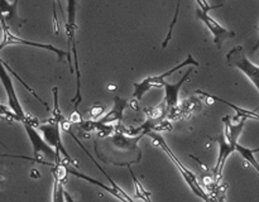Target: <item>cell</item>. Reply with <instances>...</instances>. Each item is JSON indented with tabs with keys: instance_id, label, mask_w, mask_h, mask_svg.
<instances>
[{
	"instance_id": "6da1fadb",
	"label": "cell",
	"mask_w": 259,
	"mask_h": 202,
	"mask_svg": "<svg viewBox=\"0 0 259 202\" xmlns=\"http://www.w3.org/2000/svg\"><path fill=\"white\" fill-rule=\"evenodd\" d=\"M119 128L120 125L116 126L115 133L104 138V148L110 153L109 156L116 157L113 164L131 167V164L138 163L142 159V150L139 149L138 143L147 134L129 135Z\"/></svg>"
},
{
	"instance_id": "7a4b0ae2",
	"label": "cell",
	"mask_w": 259,
	"mask_h": 202,
	"mask_svg": "<svg viewBox=\"0 0 259 202\" xmlns=\"http://www.w3.org/2000/svg\"><path fill=\"white\" fill-rule=\"evenodd\" d=\"M77 0H67V15L65 22V32L67 37V48H68V66H70L71 73L76 75V92L71 101L73 104V111H78V105L82 101L81 97V72L80 63H78L77 43H76V32H77Z\"/></svg>"
},
{
	"instance_id": "3957f363",
	"label": "cell",
	"mask_w": 259,
	"mask_h": 202,
	"mask_svg": "<svg viewBox=\"0 0 259 202\" xmlns=\"http://www.w3.org/2000/svg\"><path fill=\"white\" fill-rule=\"evenodd\" d=\"M148 135L151 136V139L153 140L154 145H158L159 148H161L162 150L166 153V156L168 157L169 161L174 163V166L176 167L177 169H179V172L181 173L182 178L185 179V182H186L187 186L190 187V189L194 192V194H196L199 198L204 199L205 202H209L210 201V194L207 193V192L205 191L204 188H202V186L200 184L199 179H197V177L195 176V173H192V172L190 171V169L187 168V167L185 166V164L182 163L181 161H180L179 157H177L176 154L172 152V149L169 148V145L167 144V141L164 140L163 136H162L161 134L156 133V131H152V133H149Z\"/></svg>"
},
{
	"instance_id": "277c9868",
	"label": "cell",
	"mask_w": 259,
	"mask_h": 202,
	"mask_svg": "<svg viewBox=\"0 0 259 202\" xmlns=\"http://www.w3.org/2000/svg\"><path fill=\"white\" fill-rule=\"evenodd\" d=\"M67 133H68V134H71V135L73 136V139H75V140H76V143H77L78 145L81 146V149H82V150L85 152L86 154H88V156H89V158H90L91 161L94 162V164H95V166L98 167L99 169H100V172H101V173H104V176H105L106 178H108V181H109V183H110V186H106V184H104L103 182L98 181V179H95V178H91V177H89L88 174L82 173V172H78V171H76V169L71 168L70 166L67 167L68 174H71V176H75V177H77V178H80V179H83V181L89 182V183L94 184V186H98V187H100V188H103L104 191H106V192H108V193H110L111 196H114V197H115V198H118L119 201H120V202H136V201H134L133 198H132L131 196H129L128 193H126L125 191H124L123 188H121L120 186H119L118 183H116L115 181H114L113 178H111L110 176H109L108 173H106L105 171H104L103 168H101V167H100V164H99L98 162L95 161V158H93V157H91V154L89 153V150H88V149H86L85 146H83L82 144H81V141L78 140V138H77V136H75V135H73V133H72V131H71V130H70V131H67Z\"/></svg>"
},
{
	"instance_id": "5b68a950",
	"label": "cell",
	"mask_w": 259,
	"mask_h": 202,
	"mask_svg": "<svg viewBox=\"0 0 259 202\" xmlns=\"http://www.w3.org/2000/svg\"><path fill=\"white\" fill-rule=\"evenodd\" d=\"M187 66H194V67H199L200 66V63L197 62L194 57H192L191 53H189V55H187L186 60H184L181 63H179V65L175 66V67L167 70L166 72L161 73V75H157V76H148V77H146L144 80H142L141 82L134 83L133 85L134 91H133V96H132V98L139 103V101L144 97V95H146L148 91H151L152 88L163 87L167 77L172 76L175 72H177V71L181 70V68L187 67Z\"/></svg>"
},
{
	"instance_id": "8992f818",
	"label": "cell",
	"mask_w": 259,
	"mask_h": 202,
	"mask_svg": "<svg viewBox=\"0 0 259 202\" xmlns=\"http://www.w3.org/2000/svg\"><path fill=\"white\" fill-rule=\"evenodd\" d=\"M23 125H24V130L25 133H27L28 138H29L30 144H32L33 156H34L35 162L47 164L43 161V159H46V161H50V163L52 164L53 167L56 162L63 159V157L60 156V154L47 143L45 136L42 135V133H40L35 126L29 125V124H23Z\"/></svg>"
},
{
	"instance_id": "52a82bcc",
	"label": "cell",
	"mask_w": 259,
	"mask_h": 202,
	"mask_svg": "<svg viewBox=\"0 0 259 202\" xmlns=\"http://www.w3.org/2000/svg\"><path fill=\"white\" fill-rule=\"evenodd\" d=\"M228 65L232 67L238 68L243 75L248 77V80L254 85L259 92V66L254 65L249 58L247 57L243 45H237L230 49L227 55ZM257 109H259V106Z\"/></svg>"
},
{
	"instance_id": "ba28073f",
	"label": "cell",
	"mask_w": 259,
	"mask_h": 202,
	"mask_svg": "<svg viewBox=\"0 0 259 202\" xmlns=\"http://www.w3.org/2000/svg\"><path fill=\"white\" fill-rule=\"evenodd\" d=\"M39 130L42 133V135L45 136V139L47 140V143L57 152L60 156L63 157L67 164H72V166L77 167V162L67 153L65 145L62 143V138H61V131H62V125H61L58 121H56L55 119H48L45 123L39 124Z\"/></svg>"
},
{
	"instance_id": "9c48e42d",
	"label": "cell",
	"mask_w": 259,
	"mask_h": 202,
	"mask_svg": "<svg viewBox=\"0 0 259 202\" xmlns=\"http://www.w3.org/2000/svg\"><path fill=\"white\" fill-rule=\"evenodd\" d=\"M2 29H3V38H2V43H0V49H4L5 47L8 45H14V44H22V45H29V47H34L38 48V49H45L48 50V52H53L57 55L58 61L62 60L63 57L68 58V52L66 50L60 49V48L55 47L52 44H48V43H38V42H33V40H27L20 38L19 35L14 34V33L10 30V28L5 24V22L2 20Z\"/></svg>"
},
{
	"instance_id": "30bf717a",
	"label": "cell",
	"mask_w": 259,
	"mask_h": 202,
	"mask_svg": "<svg viewBox=\"0 0 259 202\" xmlns=\"http://www.w3.org/2000/svg\"><path fill=\"white\" fill-rule=\"evenodd\" d=\"M196 18L199 20H201L205 25H206L207 29L210 30V33L212 34V38H214V43L218 48H222L223 44H224L225 40L230 39V38L235 37V32L233 30L227 29L225 27H223L218 20H215L214 18L210 17L209 12L206 10H202L200 8L196 9Z\"/></svg>"
},
{
	"instance_id": "8fae6325",
	"label": "cell",
	"mask_w": 259,
	"mask_h": 202,
	"mask_svg": "<svg viewBox=\"0 0 259 202\" xmlns=\"http://www.w3.org/2000/svg\"><path fill=\"white\" fill-rule=\"evenodd\" d=\"M2 82L5 88V92H7L8 95V105H9V110L14 114L15 120L20 121V123H24V121L28 119V114L25 113L22 104H20L12 77L8 75V70L4 67V66H3V70H2Z\"/></svg>"
},
{
	"instance_id": "7c38bea8",
	"label": "cell",
	"mask_w": 259,
	"mask_h": 202,
	"mask_svg": "<svg viewBox=\"0 0 259 202\" xmlns=\"http://www.w3.org/2000/svg\"><path fill=\"white\" fill-rule=\"evenodd\" d=\"M215 141H217L218 145H219V154H218L217 164H215L214 171H212V176H214L215 182H217L218 184H220V181H222L223 177V169H224L225 163H227L230 154L237 152V145H234V144H232L230 141H228L223 133L220 134L218 138H215Z\"/></svg>"
},
{
	"instance_id": "4fadbf2b",
	"label": "cell",
	"mask_w": 259,
	"mask_h": 202,
	"mask_svg": "<svg viewBox=\"0 0 259 202\" xmlns=\"http://www.w3.org/2000/svg\"><path fill=\"white\" fill-rule=\"evenodd\" d=\"M202 109V103L199 97L194 96V97H189L184 100L182 103L179 104L177 108L171 110L168 113L167 119L168 120H185V119H190L194 116L195 114L200 113Z\"/></svg>"
},
{
	"instance_id": "5bb4252c",
	"label": "cell",
	"mask_w": 259,
	"mask_h": 202,
	"mask_svg": "<svg viewBox=\"0 0 259 202\" xmlns=\"http://www.w3.org/2000/svg\"><path fill=\"white\" fill-rule=\"evenodd\" d=\"M18 4L19 0H2V20L5 22V24L9 28H15L20 29L23 27L27 19H22L18 13Z\"/></svg>"
},
{
	"instance_id": "9a60e30c",
	"label": "cell",
	"mask_w": 259,
	"mask_h": 202,
	"mask_svg": "<svg viewBox=\"0 0 259 202\" xmlns=\"http://www.w3.org/2000/svg\"><path fill=\"white\" fill-rule=\"evenodd\" d=\"M192 73V68H189L187 70V72L185 73L184 76H182L181 80L179 81V82L176 83H169V82H164L163 87H164V103H166L167 105V109H168V111L174 110L175 108H177L180 104V98H179V95H180V91H181L182 86H184V83L186 82L187 80L190 78V75Z\"/></svg>"
},
{
	"instance_id": "2e32d148",
	"label": "cell",
	"mask_w": 259,
	"mask_h": 202,
	"mask_svg": "<svg viewBox=\"0 0 259 202\" xmlns=\"http://www.w3.org/2000/svg\"><path fill=\"white\" fill-rule=\"evenodd\" d=\"M129 100L126 98L120 97V96H114V105L111 111H109L106 115H104L103 118L99 119V121L103 124H109V125H120V123L123 121V115L124 110L128 108Z\"/></svg>"
},
{
	"instance_id": "e0dca14e",
	"label": "cell",
	"mask_w": 259,
	"mask_h": 202,
	"mask_svg": "<svg viewBox=\"0 0 259 202\" xmlns=\"http://www.w3.org/2000/svg\"><path fill=\"white\" fill-rule=\"evenodd\" d=\"M247 120L248 119L243 118L240 120L235 121L233 120L232 116H225V118H223V124H224V131H223V134H224L228 141H230L234 145L239 144L238 140H239L240 135H242L243 129H244L245 121Z\"/></svg>"
},
{
	"instance_id": "ac0fdd59",
	"label": "cell",
	"mask_w": 259,
	"mask_h": 202,
	"mask_svg": "<svg viewBox=\"0 0 259 202\" xmlns=\"http://www.w3.org/2000/svg\"><path fill=\"white\" fill-rule=\"evenodd\" d=\"M196 93L197 95L205 96V97H207V98H211V100L219 101V103L225 104V105H228V106H230L232 109H234L235 115L233 116V120L238 121V120H240V119L244 118V119H253V120L259 121V114L255 113V110H248V109H243V108H240V106L235 105V104L230 103V101L223 100L222 97H218V96L211 95V93H207L202 90H196Z\"/></svg>"
},
{
	"instance_id": "d6986e66",
	"label": "cell",
	"mask_w": 259,
	"mask_h": 202,
	"mask_svg": "<svg viewBox=\"0 0 259 202\" xmlns=\"http://www.w3.org/2000/svg\"><path fill=\"white\" fill-rule=\"evenodd\" d=\"M53 186H52V202H67L66 201L65 182L66 179L61 178L58 174L53 173Z\"/></svg>"
},
{
	"instance_id": "ffe728a7",
	"label": "cell",
	"mask_w": 259,
	"mask_h": 202,
	"mask_svg": "<svg viewBox=\"0 0 259 202\" xmlns=\"http://www.w3.org/2000/svg\"><path fill=\"white\" fill-rule=\"evenodd\" d=\"M128 168H129V172H131V174H132V178H133V183H134V188H136L137 197L141 199H143L144 202H153L152 201V194L149 193L146 188H144L143 184L141 183V181L137 178L136 174H134V172L132 171L131 167H128Z\"/></svg>"
},
{
	"instance_id": "44dd1931",
	"label": "cell",
	"mask_w": 259,
	"mask_h": 202,
	"mask_svg": "<svg viewBox=\"0 0 259 202\" xmlns=\"http://www.w3.org/2000/svg\"><path fill=\"white\" fill-rule=\"evenodd\" d=\"M237 152L243 157V159H244V161H247L248 163H249L250 166H252L253 168L258 172V174H259V163H258L257 159H255V157H254L255 153L253 152V149L247 148V146H243L242 144H238Z\"/></svg>"
},
{
	"instance_id": "7402d4cb",
	"label": "cell",
	"mask_w": 259,
	"mask_h": 202,
	"mask_svg": "<svg viewBox=\"0 0 259 202\" xmlns=\"http://www.w3.org/2000/svg\"><path fill=\"white\" fill-rule=\"evenodd\" d=\"M2 66H4V67H5V68H7V70H8V71H9V73H10V75H13V76H14V77H15V78H17V80H18V81H19V82H20V83H22V85H23V86H24V87H25V88H27V91H28V92H30V93H32V95H33V96H34V97H35V98H37V100H38V101H39V103H40V104H42V105H45L46 110H47V111H50V106H48V104H47V103H45V101H43V100H42V98H40V97H39V96H38V95H37V93H35V91H34V90H33V88H32V87H30V86H29V85H28V83H27V82H25V81H23V80H22V78H20V77H19V75H18V73H17V72H15V71H13V70H12V68H10V67H9V66H8V65H7V63H5V61H3V60H2Z\"/></svg>"
},
{
	"instance_id": "603a6c76",
	"label": "cell",
	"mask_w": 259,
	"mask_h": 202,
	"mask_svg": "<svg viewBox=\"0 0 259 202\" xmlns=\"http://www.w3.org/2000/svg\"><path fill=\"white\" fill-rule=\"evenodd\" d=\"M180 7H181V0H177L176 3V9H175V15H174V19H172L171 24H169V28H168V32H167V35L166 38H164L163 43H162V48H167V45H168V43L171 42L172 39V33H174V28L175 25H176L177 23V19H179V14H180Z\"/></svg>"
},
{
	"instance_id": "cb8c5ba5",
	"label": "cell",
	"mask_w": 259,
	"mask_h": 202,
	"mask_svg": "<svg viewBox=\"0 0 259 202\" xmlns=\"http://www.w3.org/2000/svg\"><path fill=\"white\" fill-rule=\"evenodd\" d=\"M104 111H105V106L101 105V104H96V105H94L90 110L91 119H93V120H99V118L103 115Z\"/></svg>"
},
{
	"instance_id": "d4e9b609",
	"label": "cell",
	"mask_w": 259,
	"mask_h": 202,
	"mask_svg": "<svg viewBox=\"0 0 259 202\" xmlns=\"http://www.w3.org/2000/svg\"><path fill=\"white\" fill-rule=\"evenodd\" d=\"M196 3H197V8H200V9H202V10H206V12H210V10L223 7V4L214 5V7H211V5L207 3V0H196Z\"/></svg>"
},
{
	"instance_id": "484cf974",
	"label": "cell",
	"mask_w": 259,
	"mask_h": 202,
	"mask_svg": "<svg viewBox=\"0 0 259 202\" xmlns=\"http://www.w3.org/2000/svg\"><path fill=\"white\" fill-rule=\"evenodd\" d=\"M66 201H67V202H75V199L71 197V194L68 193V192H66Z\"/></svg>"
},
{
	"instance_id": "4316f807",
	"label": "cell",
	"mask_w": 259,
	"mask_h": 202,
	"mask_svg": "<svg viewBox=\"0 0 259 202\" xmlns=\"http://www.w3.org/2000/svg\"><path fill=\"white\" fill-rule=\"evenodd\" d=\"M258 30H259V28H258ZM259 48V39H258V42L255 43V45H254V48H253V52H255V50H257Z\"/></svg>"
},
{
	"instance_id": "83f0119b",
	"label": "cell",
	"mask_w": 259,
	"mask_h": 202,
	"mask_svg": "<svg viewBox=\"0 0 259 202\" xmlns=\"http://www.w3.org/2000/svg\"><path fill=\"white\" fill-rule=\"evenodd\" d=\"M253 152H254V153H259V146H258V148L253 149Z\"/></svg>"
},
{
	"instance_id": "f1b7e54d",
	"label": "cell",
	"mask_w": 259,
	"mask_h": 202,
	"mask_svg": "<svg viewBox=\"0 0 259 202\" xmlns=\"http://www.w3.org/2000/svg\"><path fill=\"white\" fill-rule=\"evenodd\" d=\"M219 2H224V0H219ZM258 2H259V0H258Z\"/></svg>"
}]
</instances>
